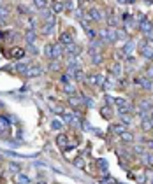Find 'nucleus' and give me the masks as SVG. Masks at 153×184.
I'll return each instance as SVG.
<instances>
[{
    "mask_svg": "<svg viewBox=\"0 0 153 184\" xmlns=\"http://www.w3.org/2000/svg\"><path fill=\"white\" fill-rule=\"evenodd\" d=\"M98 37L102 39V40H106V42H115L116 40V28H102V30H98L97 33Z\"/></svg>",
    "mask_w": 153,
    "mask_h": 184,
    "instance_id": "nucleus-1",
    "label": "nucleus"
},
{
    "mask_svg": "<svg viewBox=\"0 0 153 184\" xmlns=\"http://www.w3.org/2000/svg\"><path fill=\"white\" fill-rule=\"evenodd\" d=\"M42 72L44 69L41 65H32L30 69H28V72L25 74V76L28 77V79H33V77H39V76H42Z\"/></svg>",
    "mask_w": 153,
    "mask_h": 184,
    "instance_id": "nucleus-2",
    "label": "nucleus"
},
{
    "mask_svg": "<svg viewBox=\"0 0 153 184\" xmlns=\"http://www.w3.org/2000/svg\"><path fill=\"white\" fill-rule=\"evenodd\" d=\"M88 16L93 21H104V12H102V9H97V7H92L90 12H88Z\"/></svg>",
    "mask_w": 153,
    "mask_h": 184,
    "instance_id": "nucleus-3",
    "label": "nucleus"
},
{
    "mask_svg": "<svg viewBox=\"0 0 153 184\" xmlns=\"http://www.w3.org/2000/svg\"><path fill=\"white\" fill-rule=\"evenodd\" d=\"M137 84H141L142 90H146V91H151L153 90V79H148V77H137L136 79Z\"/></svg>",
    "mask_w": 153,
    "mask_h": 184,
    "instance_id": "nucleus-4",
    "label": "nucleus"
},
{
    "mask_svg": "<svg viewBox=\"0 0 153 184\" xmlns=\"http://www.w3.org/2000/svg\"><path fill=\"white\" fill-rule=\"evenodd\" d=\"M49 11L53 12V14H60V12L65 11V4L62 2V0H53L51 2V9Z\"/></svg>",
    "mask_w": 153,
    "mask_h": 184,
    "instance_id": "nucleus-5",
    "label": "nucleus"
},
{
    "mask_svg": "<svg viewBox=\"0 0 153 184\" xmlns=\"http://www.w3.org/2000/svg\"><path fill=\"white\" fill-rule=\"evenodd\" d=\"M139 30H141L142 33H146V35H151L153 33V23L150 21V19H144V21L139 23Z\"/></svg>",
    "mask_w": 153,
    "mask_h": 184,
    "instance_id": "nucleus-6",
    "label": "nucleus"
},
{
    "mask_svg": "<svg viewBox=\"0 0 153 184\" xmlns=\"http://www.w3.org/2000/svg\"><path fill=\"white\" fill-rule=\"evenodd\" d=\"M139 51H141V54L144 56V58H151V54H153V48L150 46L148 42H141V46H139Z\"/></svg>",
    "mask_w": 153,
    "mask_h": 184,
    "instance_id": "nucleus-7",
    "label": "nucleus"
},
{
    "mask_svg": "<svg viewBox=\"0 0 153 184\" xmlns=\"http://www.w3.org/2000/svg\"><path fill=\"white\" fill-rule=\"evenodd\" d=\"M88 81H90V84H93V86H98V88H102V86L106 84V82H104V77L98 76V74H92Z\"/></svg>",
    "mask_w": 153,
    "mask_h": 184,
    "instance_id": "nucleus-8",
    "label": "nucleus"
},
{
    "mask_svg": "<svg viewBox=\"0 0 153 184\" xmlns=\"http://www.w3.org/2000/svg\"><path fill=\"white\" fill-rule=\"evenodd\" d=\"M60 44L62 46H71V44H74V37H72L71 32H63L60 35Z\"/></svg>",
    "mask_w": 153,
    "mask_h": 184,
    "instance_id": "nucleus-9",
    "label": "nucleus"
},
{
    "mask_svg": "<svg viewBox=\"0 0 153 184\" xmlns=\"http://www.w3.org/2000/svg\"><path fill=\"white\" fill-rule=\"evenodd\" d=\"M63 53H67L69 56H79L81 48H79L77 44H71V46H65V51H63Z\"/></svg>",
    "mask_w": 153,
    "mask_h": 184,
    "instance_id": "nucleus-10",
    "label": "nucleus"
},
{
    "mask_svg": "<svg viewBox=\"0 0 153 184\" xmlns=\"http://www.w3.org/2000/svg\"><path fill=\"white\" fill-rule=\"evenodd\" d=\"M134 48H136V42L129 39V40L125 42V46H123V49H121V51H123V54H125V56H130V54L134 53Z\"/></svg>",
    "mask_w": 153,
    "mask_h": 184,
    "instance_id": "nucleus-11",
    "label": "nucleus"
},
{
    "mask_svg": "<svg viewBox=\"0 0 153 184\" xmlns=\"http://www.w3.org/2000/svg\"><path fill=\"white\" fill-rule=\"evenodd\" d=\"M137 109L139 111H150V109H153V102L150 98H142L141 102L137 103Z\"/></svg>",
    "mask_w": 153,
    "mask_h": 184,
    "instance_id": "nucleus-12",
    "label": "nucleus"
},
{
    "mask_svg": "<svg viewBox=\"0 0 153 184\" xmlns=\"http://www.w3.org/2000/svg\"><path fill=\"white\" fill-rule=\"evenodd\" d=\"M109 130H111V133H115V135H121V133L127 132V126L125 125H111Z\"/></svg>",
    "mask_w": 153,
    "mask_h": 184,
    "instance_id": "nucleus-13",
    "label": "nucleus"
},
{
    "mask_svg": "<svg viewBox=\"0 0 153 184\" xmlns=\"http://www.w3.org/2000/svg\"><path fill=\"white\" fill-rule=\"evenodd\" d=\"M67 144H69V137H67L65 133H58V135H56V146L65 147Z\"/></svg>",
    "mask_w": 153,
    "mask_h": 184,
    "instance_id": "nucleus-14",
    "label": "nucleus"
},
{
    "mask_svg": "<svg viewBox=\"0 0 153 184\" xmlns=\"http://www.w3.org/2000/svg\"><path fill=\"white\" fill-rule=\"evenodd\" d=\"M16 184H32V179L20 172V174H16Z\"/></svg>",
    "mask_w": 153,
    "mask_h": 184,
    "instance_id": "nucleus-15",
    "label": "nucleus"
},
{
    "mask_svg": "<svg viewBox=\"0 0 153 184\" xmlns=\"http://www.w3.org/2000/svg\"><path fill=\"white\" fill-rule=\"evenodd\" d=\"M63 51L65 49L62 48V44H53V60H58L63 54Z\"/></svg>",
    "mask_w": 153,
    "mask_h": 184,
    "instance_id": "nucleus-16",
    "label": "nucleus"
},
{
    "mask_svg": "<svg viewBox=\"0 0 153 184\" xmlns=\"http://www.w3.org/2000/svg\"><path fill=\"white\" fill-rule=\"evenodd\" d=\"M35 39H37L35 30H27V33H25V40H27L28 44H35Z\"/></svg>",
    "mask_w": 153,
    "mask_h": 184,
    "instance_id": "nucleus-17",
    "label": "nucleus"
},
{
    "mask_svg": "<svg viewBox=\"0 0 153 184\" xmlns=\"http://www.w3.org/2000/svg\"><path fill=\"white\" fill-rule=\"evenodd\" d=\"M72 79H74V81H77V82L85 81V72H83V69H81V67L74 70V74H72Z\"/></svg>",
    "mask_w": 153,
    "mask_h": 184,
    "instance_id": "nucleus-18",
    "label": "nucleus"
},
{
    "mask_svg": "<svg viewBox=\"0 0 153 184\" xmlns=\"http://www.w3.org/2000/svg\"><path fill=\"white\" fill-rule=\"evenodd\" d=\"M9 130V121H7V116H0V132L6 133Z\"/></svg>",
    "mask_w": 153,
    "mask_h": 184,
    "instance_id": "nucleus-19",
    "label": "nucleus"
},
{
    "mask_svg": "<svg viewBox=\"0 0 153 184\" xmlns=\"http://www.w3.org/2000/svg\"><path fill=\"white\" fill-rule=\"evenodd\" d=\"M100 114H102L106 119H111V118H113V107H109V105L100 107Z\"/></svg>",
    "mask_w": 153,
    "mask_h": 184,
    "instance_id": "nucleus-20",
    "label": "nucleus"
},
{
    "mask_svg": "<svg viewBox=\"0 0 153 184\" xmlns=\"http://www.w3.org/2000/svg\"><path fill=\"white\" fill-rule=\"evenodd\" d=\"M141 160H142V163H144L146 167H153V154H146V153H142Z\"/></svg>",
    "mask_w": 153,
    "mask_h": 184,
    "instance_id": "nucleus-21",
    "label": "nucleus"
},
{
    "mask_svg": "<svg viewBox=\"0 0 153 184\" xmlns=\"http://www.w3.org/2000/svg\"><path fill=\"white\" fill-rule=\"evenodd\" d=\"M116 39H120V40H129V33H127V30L118 28V30H116Z\"/></svg>",
    "mask_w": 153,
    "mask_h": 184,
    "instance_id": "nucleus-22",
    "label": "nucleus"
},
{
    "mask_svg": "<svg viewBox=\"0 0 153 184\" xmlns=\"http://www.w3.org/2000/svg\"><path fill=\"white\" fill-rule=\"evenodd\" d=\"M81 97H74V95H72V97H69V105H72V107H79V105H81Z\"/></svg>",
    "mask_w": 153,
    "mask_h": 184,
    "instance_id": "nucleus-23",
    "label": "nucleus"
},
{
    "mask_svg": "<svg viewBox=\"0 0 153 184\" xmlns=\"http://www.w3.org/2000/svg\"><path fill=\"white\" fill-rule=\"evenodd\" d=\"M28 69H30V65H27V63H18L16 65V72L18 74H23V76L28 72Z\"/></svg>",
    "mask_w": 153,
    "mask_h": 184,
    "instance_id": "nucleus-24",
    "label": "nucleus"
},
{
    "mask_svg": "<svg viewBox=\"0 0 153 184\" xmlns=\"http://www.w3.org/2000/svg\"><path fill=\"white\" fill-rule=\"evenodd\" d=\"M121 140L127 142V144H130V142H134V135H132L130 132H125V133H121Z\"/></svg>",
    "mask_w": 153,
    "mask_h": 184,
    "instance_id": "nucleus-25",
    "label": "nucleus"
},
{
    "mask_svg": "<svg viewBox=\"0 0 153 184\" xmlns=\"http://www.w3.org/2000/svg\"><path fill=\"white\" fill-rule=\"evenodd\" d=\"M141 128H142L144 132H150V130H153L151 121H150V119H144V121H141Z\"/></svg>",
    "mask_w": 153,
    "mask_h": 184,
    "instance_id": "nucleus-26",
    "label": "nucleus"
},
{
    "mask_svg": "<svg viewBox=\"0 0 153 184\" xmlns=\"http://www.w3.org/2000/svg\"><path fill=\"white\" fill-rule=\"evenodd\" d=\"M20 170H21V167H20V163H9V172L11 174H20Z\"/></svg>",
    "mask_w": 153,
    "mask_h": 184,
    "instance_id": "nucleus-27",
    "label": "nucleus"
},
{
    "mask_svg": "<svg viewBox=\"0 0 153 184\" xmlns=\"http://www.w3.org/2000/svg\"><path fill=\"white\" fill-rule=\"evenodd\" d=\"M120 118H121V125H125L129 126L132 123V118H130V114H120Z\"/></svg>",
    "mask_w": 153,
    "mask_h": 184,
    "instance_id": "nucleus-28",
    "label": "nucleus"
},
{
    "mask_svg": "<svg viewBox=\"0 0 153 184\" xmlns=\"http://www.w3.org/2000/svg\"><path fill=\"white\" fill-rule=\"evenodd\" d=\"M111 74H113V76H121V65L120 63H115V65L111 67Z\"/></svg>",
    "mask_w": 153,
    "mask_h": 184,
    "instance_id": "nucleus-29",
    "label": "nucleus"
},
{
    "mask_svg": "<svg viewBox=\"0 0 153 184\" xmlns=\"http://www.w3.org/2000/svg\"><path fill=\"white\" fill-rule=\"evenodd\" d=\"M62 126H63V123H62L60 119H53L51 121V128L53 130H62Z\"/></svg>",
    "mask_w": 153,
    "mask_h": 184,
    "instance_id": "nucleus-30",
    "label": "nucleus"
},
{
    "mask_svg": "<svg viewBox=\"0 0 153 184\" xmlns=\"http://www.w3.org/2000/svg\"><path fill=\"white\" fill-rule=\"evenodd\" d=\"M63 90H65V93L67 95H69V97H72V95H76V88L72 86V84H65V88H63Z\"/></svg>",
    "mask_w": 153,
    "mask_h": 184,
    "instance_id": "nucleus-31",
    "label": "nucleus"
},
{
    "mask_svg": "<svg viewBox=\"0 0 153 184\" xmlns=\"http://www.w3.org/2000/svg\"><path fill=\"white\" fill-rule=\"evenodd\" d=\"M49 69H51V70H60V61H58V60H51Z\"/></svg>",
    "mask_w": 153,
    "mask_h": 184,
    "instance_id": "nucleus-32",
    "label": "nucleus"
},
{
    "mask_svg": "<svg viewBox=\"0 0 153 184\" xmlns=\"http://www.w3.org/2000/svg\"><path fill=\"white\" fill-rule=\"evenodd\" d=\"M44 53H46V56H48V58L53 60V44H48V46H46V51H44Z\"/></svg>",
    "mask_w": 153,
    "mask_h": 184,
    "instance_id": "nucleus-33",
    "label": "nucleus"
},
{
    "mask_svg": "<svg viewBox=\"0 0 153 184\" xmlns=\"http://www.w3.org/2000/svg\"><path fill=\"white\" fill-rule=\"evenodd\" d=\"M98 167H100V172L102 174L107 172V161H106V160H100V161H98Z\"/></svg>",
    "mask_w": 153,
    "mask_h": 184,
    "instance_id": "nucleus-34",
    "label": "nucleus"
},
{
    "mask_svg": "<svg viewBox=\"0 0 153 184\" xmlns=\"http://www.w3.org/2000/svg\"><path fill=\"white\" fill-rule=\"evenodd\" d=\"M74 165H76L77 168H85V160H83L81 156L76 158V160H74Z\"/></svg>",
    "mask_w": 153,
    "mask_h": 184,
    "instance_id": "nucleus-35",
    "label": "nucleus"
},
{
    "mask_svg": "<svg viewBox=\"0 0 153 184\" xmlns=\"http://www.w3.org/2000/svg\"><path fill=\"white\" fill-rule=\"evenodd\" d=\"M7 16H9V9H7V7H2V6H0V18H2V19H6Z\"/></svg>",
    "mask_w": 153,
    "mask_h": 184,
    "instance_id": "nucleus-36",
    "label": "nucleus"
},
{
    "mask_svg": "<svg viewBox=\"0 0 153 184\" xmlns=\"http://www.w3.org/2000/svg\"><path fill=\"white\" fill-rule=\"evenodd\" d=\"M81 102L86 103L88 107H93V100L92 98H88V97H85V95H81Z\"/></svg>",
    "mask_w": 153,
    "mask_h": 184,
    "instance_id": "nucleus-37",
    "label": "nucleus"
},
{
    "mask_svg": "<svg viewBox=\"0 0 153 184\" xmlns=\"http://www.w3.org/2000/svg\"><path fill=\"white\" fill-rule=\"evenodd\" d=\"M92 61L93 63H95V65H98V63H102V56H100V54H92Z\"/></svg>",
    "mask_w": 153,
    "mask_h": 184,
    "instance_id": "nucleus-38",
    "label": "nucleus"
},
{
    "mask_svg": "<svg viewBox=\"0 0 153 184\" xmlns=\"http://www.w3.org/2000/svg\"><path fill=\"white\" fill-rule=\"evenodd\" d=\"M12 54H14V56H18V58H23V56H25V51H23V49H20V48H16V49H12Z\"/></svg>",
    "mask_w": 153,
    "mask_h": 184,
    "instance_id": "nucleus-39",
    "label": "nucleus"
},
{
    "mask_svg": "<svg viewBox=\"0 0 153 184\" xmlns=\"http://www.w3.org/2000/svg\"><path fill=\"white\" fill-rule=\"evenodd\" d=\"M33 4H35L37 9H44L46 7V0H33Z\"/></svg>",
    "mask_w": 153,
    "mask_h": 184,
    "instance_id": "nucleus-40",
    "label": "nucleus"
},
{
    "mask_svg": "<svg viewBox=\"0 0 153 184\" xmlns=\"http://www.w3.org/2000/svg\"><path fill=\"white\" fill-rule=\"evenodd\" d=\"M113 182H115V179L109 177V175H106L104 179H100V184H113Z\"/></svg>",
    "mask_w": 153,
    "mask_h": 184,
    "instance_id": "nucleus-41",
    "label": "nucleus"
},
{
    "mask_svg": "<svg viewBox=\"0 0 153 184\" xmlns=\"http://www.w3.org/2000/svg\"><path fill=\"white\" fill-rule=\"evenodd\" d=\"M71 81H72V77L69 76V74H63V76H62V82H63V84H69Z\"/></svg>",
    "mask_w": 153,
    "mask_h": 184,
    "instance_id": "nucleus-42",
    "label": "nucleus"
},
{
    "mask_svg": "<svg viewBox=\"0 0 153 184\" xmlns=\"http://www.w3.org/2000/svg\"><path fill=\"white\" fill-rule=\"evenodd\" d=\"M53 112H55V114H63L65 111H63L62 105H55V107H53Z\"/></svg>",
    "mask_w": 153,
    "mask_h": 184,
    "instance_id": "nucleus-43",
    "label": "nucleus"
},
{
    "mask_svg": "<svg viewBox=\"0 0 153 184\" xmlns=\"http://www.w3.org/2000/svg\"><path fill=\"white\" fill-rule=\"evenodd\" d=\"M28 53H30V54H37L39 51H37V48H35L33 44H28Z\"/></svg>",
    "mask_w": 153,
    "mask_h": 184,
    "instance_id": "nucleus-44",
    "label": "nucleus"
},
{
    "mask_svg": "<svg viewBox=\"0 0 153 184\" xmlns=\"http://www.w3.org/2000/svg\"><path fill=\"white\" fill-rule=\"evenodd\" d=\"M86 35H88V39H90V40H93V39H95V35H97V33L93 32V30H90V28H86Z\"/></svg>",
    "mask_w": 153,
    "mask_h": 184,
    "instance_id": "nucleus-45",
    "label": "nucleus"
},
{
    "mask_svg": "<svg viewBox=\"0 0 153 184\" xmlns=\"http://www.w3.org/2000/svg\"><path fill=\"white\" fill-rule=\"evenodd\" d=\"M134 153H136V154H142V153H144V146H136L134 147Z\"/></svg>",
    "mask_w": 153,
    "mask_h": 184,
    "instance_id": "nucleus-46",
    "label": "nucleus"
},
{
    "mask_svg": "<svg viewBox=\"0 0 153 184\" xmlns=\"http://www.w3.org/2000/svg\"><path fill=\"white\" fill-rule=\"evenodd\" d=\"M146 77H148V79H153V65L146 69Z\"/></svg>",
    "mask_w": 153,
    "mask_h": 184,
    "instance_id": "nucleus-47",
    "label": "nucleus"
},
{
    "mask_svg": "<svg viewBox=\"0 0 153 184\" xmlns=\"http://www.w3.org/2000/svg\"><path fill=\"white\" fill-rule=\"evenodd\" d=\"M18 9H20V12H21V14H30V9H27L25 6H20Z\"/></svg>",
    "mask_w": 153,
    "mask_h": 184,
    "instance_id": "nucleus-48",
    "label": "nucleus"
},
{
    "mask_svg": "<svg viewBox=\"0 0 153 184\" xmlns=\"http://www.w3.org/2000/svg\"><path fill=\"white\" fill-rule=\"evenodd\" d=\"M144 147H148L150 151H153V140H146L144 142Z\"/></svg>",
    "mask_w": 153,
    "mask_h": 184,
    "instance_id": "nucleus-49",
    "label": "nucleus"
},
{
    "mask_svg": "<svg viewBox=\"0 0 153 184\" xmlns=\"http://www.w3.org/2000/svg\"><path fill=\"white\" fill-rule=\"evenodd\" d=\"M107 25H109V27L113 28V27L116 25V19H115V18H109V19H107Z\"/></svg>",
    "mask_w": 153,
    "mask_h": 184,
    "instance_id": "nucleus-50",
    "label": "nucleus"
},
{
    "mask_svg": "<svg viewBox=\"0 0 153 184\" xmlns=\"http://www.w3.org/2000/svg\"><path fill=\"white\" fill-rule=\"evenodd\" d=\"M118 2H120V4H129V2H127V0H118Z\"/></svg>",
    "mask_w": 153,
    "mask_h": 184,
    "instance_id": "nucleus-51",
    "label": "nucleus"
},
{
    "mask_svg": "<svg viewBox=\"0 0 153 184\" xmlns=\"http://www.w3.org/2000/svg\"><path fill=\"white\" fill-rule=\"evenodd\" d=\"M37 184H48V182H46V181H39Z\"/></svg>",
    "mask_w": 153,
    "mask_h": 184,
    "instance_id": "nucleus-52",
    "label": "nucleus"
},
{
    "mask_svg": "<svg viewBox=\"0 0 153 184\" xmlns=\"http://www.w3.org/2000/svg\"><path fill=\"white\" fill-rule=\"evenodd\" d=\"M127 2H129V4H132V2H134V0H127Z\"/></svg>",
    "mask_w": 153,
    "mask_h": 184,
    "instance_id": "nucleus-53",
    "label": "nucleus"
},
{
    "mask_svg": "<svg viewBox=\"0 0 153 184\" xmlns=\"http://www.w3.org/2000/svg\"><path fill=\"white\" fill-rule=\"evenodd\" d=\"M150 60H151V61H153V54H151V58H150Z\"/></svg>",
    "mask_w": 153,
    "mask_h": 184,
    "instance_id": "nucleus-54",
    "label": "nucleus"
},
{
    "mask_svg": "<svg viewBox=\"0 0 153 184\" xmlns=\"http://www.w3.org/2000/svg\"><path fill=\"white\" fill-rule=\"evenodd\" d=\"M2 2H4V0H0V6H2Z\"/></svg>",
    "mask_w": 153,
    "mask_h": 184,
    "instance_id": "nucleus-55",
    "label": "nucleus"
},
{
    "mask_svg": "<svg viewBox=\"0 0 153 184\" xmlns=\"http://www.w3.org/2000/svg\"><path fill=\"white\" fill-rule=\"evenodd\" d=\"M151 175H153V174H151Z\"/></svg>",
    "mask_w": 153,
    "mask_h": 184,
    "instance_id": "nucleus-56",
    "label": "nucleus"
}]
</instances>
